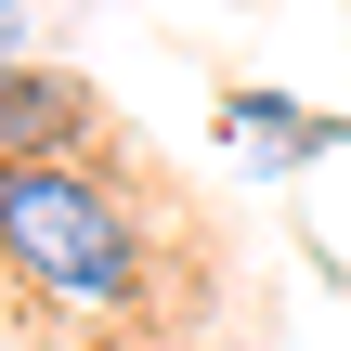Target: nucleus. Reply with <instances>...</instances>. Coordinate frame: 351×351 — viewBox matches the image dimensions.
I'll return each instance as SVG.
<instances>
[{"mask_svg": "<svg viewBox=\"0 0 351 351\" xmlns=\"http://www.w3.org/2000/svg\"><path fill=\"white\" fill-rule=\"evenodd\" d=\"M0 274L52 313H143L156 300V221L91 156H13L0 169Z\"/></svg>", "mask_w": 351, "mask_h": 351, "instance_id": "obj_1", "label": "nucleus"}, {"mask_svg": "<svg viewBox=\"0 0 351 351\" xmlns=\"http://www.w3.org/2000/svg\"><path fill=\"white\" fill-rule=\"evenodd\" d=\"M13 156H91V91L52 65H0V169Z\"/></svg>", "mask_w": 351, "mask_h": 351, "instance_id": "obj_2", "label": "nucleus"}, {"mask_svg": "<svg viewBox=\"0 0 351 351\" xmlns=\"http://www.w3.org/2000/svg\"><path fill=\"white\" fill-rule=\"evenodd\" d=\"M221 143H234L247 169H313V156L351 143V117H300L287 91H221Z\"/></svg>", "mask_w": 351, "mask_h": 351, "instance_id": "obj_3", "label": "nucleus"}, {"mask_svg": "<svg viewBox=\"0 0 351 351\" xmlns=\"http://www.w3.org/2000/svg\"><path fill=\"white\" fill-rule=\"evenodd\" d=\"M13 39H26V0H0V65H26V52H13Z\"/></svg>", "mask_w": 351, "mask_h": 351, "instance_id": "obj_4", "label": "nucleus"}]
</instances>
